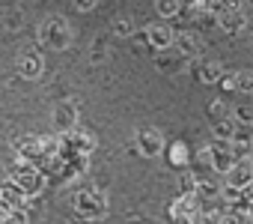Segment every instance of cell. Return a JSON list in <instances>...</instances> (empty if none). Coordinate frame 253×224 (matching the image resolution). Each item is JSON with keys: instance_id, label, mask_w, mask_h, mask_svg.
<instances>
[{"instance_id": "cell-1", "label": "cell", "mask_w": 253, "mask_h": 224, "mask_svg": "<svg viewBox=\"0 0 253 224\" xmlns=\"http://www.w3.org/2000/svg\"><path fill=\"white\" fill-rule=\"evenodd\" d=\"M209 150H211V168H214V173H217V176H223V173L235 165L232 141H217V138H211Z\"/></svg>"}, {"instance_id": "cell-2", "label": "cell", "mask_w": 253, "mask_h": 224, "mask_svg": "<svg viewBox=\"0 0 253 224\" xmlns=\"http://www.w3.org/2000/svg\"><path fill=\"white\" fill-rule=\"evenodd\" d=\"M214 27L223 30L226 36H238V33H244V27H247V15H244V9H241V12L223 9L220 15H214Z\"/></svg>"}, {"instance_id": "cell-3", "label": "cell", "mask_w": 253, "mask_h": 224, "mask_svg": "<svg viewBox=\"0 0 253 224\" xmlns=\"http://www.w3.org/2000/svg\"><path fill=\"white\" fill-rule=\"evenodd\" d=\"M194 212H200V197L191 191V194H179L176 200H173V206H170V218L179 224V221H185V218H191Z\"/></svg>"}, {"instance_id": "cell-4", "label": "cell", "mask_w": 253, "mask_h": 224, "mask_svg": "<svg viewBox=\"0 0 253 224\" xmlns=\"http://www.w3.org/2000/svg\"><path fill=\"white\" fill-rule=\"evenodd\" d=\"M223 182L235 185V188H247L253 182V168H250V159H238L226 173H223Z\"/></svg>"}, {"instance_id": "cell-5", "label": "cell", "mask_w": 253, "mask_h": 224, "mask_svg": "<svg viewBox=\"0 0 253 224\" xmlns=\"http://www.w3.org/2000/svg\"><path fill=\"white\" fill-rule=\"evenodd\" d=\"M173 45L179 48V54L182 57H200V51H203V42H200V36L194 33V30H182V33H173Z\"/></svg>"}, {"instance_id": "cell-6", "label": "cell", "mask_w": 253, "mask_h": 224, "mask_svg": "<svg viewBox=\"0 0 253 224\" xmlns=\"http://www.w3.org/2000/svg\"><path fill=\"white\" fill-rule=\"evenodd\" d=\"M220 75H223V66L214 63V60H203V63H197V69H194V78H197L200 84H206V87H214V84L220 81Z\"/></svg>"}, {"instance_id": "cell-7", "label": "cell", "mask_w": 253, "mask_h": 224, "mask_svg": "<svg viewBox=\"0 0 253 224\" xmlns=\"http://www.w3.org/2000/svg\"><path fill=\"white\" fill-rule=\"evenodd\" d=\"M137 147H140L143 156H161L164 138H161V132H155V129H143V132L137 135Z\"/></svg>"}, {"instance_id": "cell-8", "label": "cell", "mask_w": 253, "mask_h": 224, "mask_svg": "<svg viewBox=\"0 0 253 224\" xmlns=\"http://www.w3.org/2000/svg\"><path fill=\"white\" fill-rule=\"evenodd\" d=\"M167 162H170L176 170L191 168V147H188L185 141H173V144L167 147Z\"/></svg>"}, {"instance_id": "cell-9", "label": "cell", "mask_w": 253, "mask_h": 224, "mask_svg": "<svg viewBox=\"0 0 253 224\" xmlns=\"http://www.w3.org/2000/svg\"><path fill=\"white\" fill-rule=\"evenodd\" d=\"M146 39H149V45H152L155 51H167V48L173 45V30H170L167 24H152V27L146 30Z\"/></svg>"}, {"instance_id": "cell-10", "label": "cell", "mask_w": 253, "mask_h": 224, "mask_svg": "<svg viewBox=\"0 0 253 224\" xmlns=\"http://www.w3.org/2000/svg\"><path fill=\"white\" fill-rule=\"evenodd\" d=\"M235 117L232 114H226V117H220V120H214V126H211V135L217 138V141H232V132H235Z\"/></svg>"}, {"instance_id": "cell-11", "label": "cell", "mask_w": 253, "mask_h": 224, "mask_svg": "<svg viewBox=\"0 0 253 224\" xmlns=\"http://www.w3.org/2000/svg\"><path fill=\"white\" fill-rule=\"evenodd\" d=\"M232 144H247V147H253V123H235Z\"/></svg>"}, {"instance_id": "cell-12", "label": "cell", "mask_w": 253, "mask_h": 224, "mask_svg": "<svg viewBox=\"0 0 253 224\" xmlns=\"http://www.w3.org/2000/svg\"><path fill=\"white\" fill-rule=\"evenodd\" d=\"M235 93H253V72L250 69L235 72Z\"/></svg>"}, {"instance_id": "cell-13", "label": "cell", "mask_w": 253, "mask_h": 224, "mask_svg": "<svg viewBox=\"0 0 253 224\" xmlns=\"http://www.w3.org/2000/svg\"><path fill=\"white\" fill-rule=\"evenodd\" d=\"M206 114H209L211 123L220 120V117H226V114H229V111H226V102H223V99H211V102L206 105Z\"/></svg>"}, {"instance_id": "cell-14", "label": "cell", "mask_w": 253, "mask_h": 224, "mask_svg": "<svg viewBox=\"0 0 253 224\" xmlns=\"http://www.w3.org/2000/svg\"><path fill=\"white\" fill-rule=\"evenodd\" d=\"M217 224H250V221H247V215L241 209H223L220 218H217Z\"/></svg>"}, {"instance_id": "cell-15", "label": "cell", "mask_w": 253, "mask_h": 224, "mask_svg": "<svg viewBox=\"0 0 253 224\" xmlns=\"http://www.w3.org/2000/svg\"><path fill=\"white\" fill-rule=\"evenodd\" d=\"M179 9H182V0H158V12H161L164 18L179 15Z\"/></svg>"}, {"instance_id": "cell-16", "label": "cell", "mask_w": 253, "mask_h": 224, "mask_svg": "<svg viewBox=\"0 0 253 224\" xmlns=\"http://www.w3.org/2000/svg\"><path fill=\"white\" fill-rule=\"evenodd\" d=\"M179 188H182V194H191V191L197 188V173L185 168V173L179 176Z\"/></svg>"}, {"instance_id": "cell-17", "label": "cell", "mask_w": 253, "mask_h": 224, "mask_svg": "<svg viewBox=\"0 0 253 224\" xmlns=\"http://www.w3.org/2000/svg\"><path fill=\"white\" fill-rule=\"evenodd\" d=\"M217 87H220V93H235V72H226V69H223Z\"/></svg>"}, {"instance_id": "cell-18", "label": "cell", "mask_w": 253, "mask_h": 224, "mask_svg": "<svg viewBox=\"0 0 253 224\" xmlns=\"http://www.w3.org/2000/svg\"><path fill=\"white\" fill-rule=\"evenodd\" d=\"M238 123H253V108H247V105H241V108H235V114H232Z\"/></svg>"}, {"instance_id": "cell-19", "label": "cell", "mask_w": 253, "mask_h": 224, "mask_svg": "<svg viewBox=\"0 0 253 224\" xmlns=\"http://www.w3.org/2000/svg\"><path fill=\"white\" fill-rule=\"evenodd\" d=\"M158 69L161 72H179V60L176 57H158Z\"/></svg>"}, {"instance_id": "cell-20", "label": "cell", "mask_w": 253, "mask_h": 224, "mask_svg": "<svg viewBox=\"0 0 253 224\" xmlns=\"http://www.w3.org/2000/svg\"><path fill=\"white\" fill-rule=\"evenodd\" d=\"M226 9H232V12H241V9H244V0H226Z\"/></svg>"}, {"instance_id": "cell-21", "label": "cell", "mask_w": 253, "mask_h": 224, "mask_svg": "<svg viewBox=\"0 0 253 224\" xmlns=\"http://www.w3.org/2000/svg\"><path fill=\"white\" fill-rule=\"evenodd\" d=\"M250 168H253V156H250Z\"/></svg>"}]
</instances>
